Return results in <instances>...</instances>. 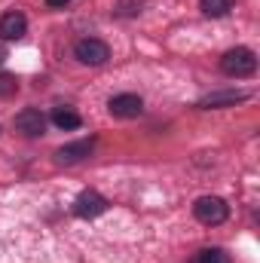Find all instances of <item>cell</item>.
<instances>
[{"instance_id":"cell-1","label":"cell","mask_w":260,"mask_h":263,"mask_svg":"<svg viewBox=\"0 0 260 263\" xmlns=\"http://www.w3.org/2000/svg\"><path fill=\"white\" fill-rule=\"evenodd\" d=\"M220 70L227 77H251L257 70V55L248 49V46H239V49H230L224 59H220Z\"/></svg>"},{"instance_id":"cell-2","label":"cell","mask_w":260,"mask_h":263,"mask_svg":"<svg viewBox=\"0 0 260 263\" xmlns=\"http://www.w3.org/2000/svg\"><path fill=\"white\" fill-rule=\"evenodd\" d=\"M196 217L202 220V223H208V227H217V223H224L227 220V214H230V208H227V202L217 196H202L196 199L193 205Z\"/></svg>"},{"instance_id":"cell-3","label":"cell","mask_w":260,"mask_h":263,"mask_svg":"<svg viewBox=\"0 0 260 263\" xmlns=\"http://www.w3.org/2000/svg\"><path fill=\"white\" fill-rule=\"evenodd\" d=\"M73 55H77L83 65H104V62L110 59V49H107V43H101V40H95V37H86V40H80V43L73 46Z\"/></svg>"},{"instance_id":"cell-4","label":"cell","mask_w":260,"mask_h":263,"mask_svg":"<svg viewBox=\"0 0 260 263\" xmlns=\"http://www.w3.org/2000/svg\"><path fill=\"white\" fill-rule=\"evenodd\" d=\"M104 211H107V199L101 196V193H95V190L80 193L77 202H73V214L83 217V220H92V217H98V214H104Z\"/></svg>"},{"instance_id":"cell-5","label":"cell","mask_w":260,"mask_h":263,"mask_svg":"<svg viewBox=\"0 0 260 263\" xmlns=\"http://www.w3.org/2000/svg\"><path fill=\"white\" fill-rule=\"evenodd\" d=\"M15 129L22 132V135H28V138H40V135L46 132V120H43L40 110L28 107V110H22V114L15 117Z\"/></svg>"},{"instance_id":"cell-6","label":"cell","mask_w":260,"mask_h":263,"mask_svg":"<svg viewBox=\"0 0 260 263\" xmlns=\"http://www.w3.org/2000/svg\"><path fill=\"white\" fill-rule=\"evenodd\" d=\"M141 110H144V101L138 95H117V98H110V114L120 117V120H135V117H141Z\"/></svg>"},{"instance_id":"cell-7","label":"cell","mask_w":260,"mask_h":263,"mask_svg":"<svg viewBox=\"0 0 260 263\" xmlns=\"http://www.w3.org/2000/svg\"><path fill=\"white\" fill-rule=\"evenodd\" d=\"M25 31H28V18L22 12L0 15V37L3 40H18V37H25Z\"/></svg>"},{"instance_id":"cell-8","label":"cell","mask_w":260,"mask_h":263,"mask_svg":"<svg viewBox=\"0 0 260 263\" xmlns=\"http://www.w3.org/2000/svg\"><path fill=\"white\" fill-rule=\"evenodd\" d=\"M245 98H248V92H236V89H230V92H211V95H205V98L199 101V107H205V110L233 107V104H239V101H245Z\"/></svg>"},{"instance_id":"cell-9","label":"cell","mask_w":260,"mask_h":263,"mask_svg":"<svg viewBox=\"0 0 260 263\" xmlns=\"http://www.w3.org/2000/svg\"><path fill=\"white\" fill-rule=\"evenodd\" d=\"M92 147H95V141L89 138V141H77V144H67L59 150V162H77V159H83V156H89L92 153Z\"/></svg>"},{"instance_id":"cell-10","label":"cell","mask_w":260,"mask_h":263,"mask_svg":"<svg viewBox=\"0 0 260 263\" xmlns=\"http://www.w3.org/2000/svg\"><path fill=\"white\" fill-rule=\"evenodd\" d=\"M233 9V0H202V12L211 18H220Z\"/></svg>"},{"instance_id":"cell-11","label":"cell","mask_w":260,"mask_h":263,"mask_svg":"<svg viewBox=\"0 0 260 263\" xmlns=\"http://www.w3.org/2000/svg\"><path fill=\"white\" fill-rule=\"evenodd\" d=\"M52 123H55L59 129H80V117H77L73 110H67V107H59V110L52 114Z\"/></svg>"},{"instance_id":"cell-12","label":"cell","mask_w":260,"mask_h":263,"mask_svg":"<svg viewBox=\"0 0 260 263\" xmlns=\"http://www.w3.org/2000/svg\"><path fill=\"white\" fill-rule=\"evenodd\" d=\"M196 263H230V254L227 251H220V248H208V251H202Z\"/></svg>"},{"instance_id":"cell-13","label":"cell","mask_w":260,"mask_h":263,"mask_svg":"<svg viewBox=\"0 0 260 263\" xmlns=\"http://www.w3.org/2000/svg\"><path fill=\"white\" fill-rule=\"evenodd\" d=\"M15 89H18L15 77H9V73H0V98H9V95H15Z\"/></svg>"},{"instance_id":"cell-14","label":"cell","mask_w":260,"mask_h":263,"mask_svg":"<svg viewBox=\"0 0 260 263\" xmlns=\"http://www.w3.org/2000/svg\"><path fill=\"white\" fill-rule=\"evenodd\" d=\"M0 59H3V55H0Z\"/></svg>"}]
</instances>
